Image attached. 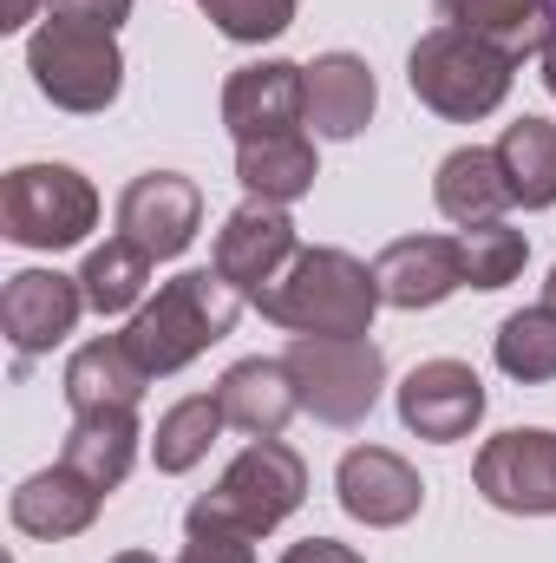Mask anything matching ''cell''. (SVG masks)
Returning <instances> with one entry per match:
<instances>
[{"label":"cell","instance_id":"cell-1","mask_svg":"<svg viewBox=\"0 0 556 563\" xmlns=\"http://www.w3.org/2000/svg\"><path fill=\"white\" fill-rule=\"evenodd\" d=\"M249 301L276 328L321 334V341H354V334H374L380 282H374L367 263H354L347 250H294V263L269 288H256Z\"/></svg>","mask_w":556,"mask_h":563},{"label":"cell","instance_id":"cell-2","mask_svg":"<svg viewBox=\"0 0 556 563\" xmlns=\"http://www.w3.org/2000/svg\"><path fill=\"white\" fill-rule=\"evenodd\" d=\"M308 498V465L294 445L281 439H249L230 472L184 511V531L190 538H269L281 518H294Z\"/></svg>","mask_w":556,"mask_h":563},{"label":"cell","instance_id":"cell-3","mask_svg":"<svg viewBox=\"0 0 556 563\" xmlns=\"http://www.w3.org/2000/svg\"><path fill=\"white\" fill-rule=\"evenodd\" d=\"M243 314V288L216 276V269H184L177 282L157 288V301H144L125 328V347L138 354V367L151 380L184 374L203 347H216Z\"/></svg>","mask_w":556,"mask_h":563},{"label":"cell","instance_id":"cell-4","mask_svg":"<svg viewBox=\"0 0 556 563\" xmlns=\"http://www.w3.org/2000/svg\"><path fill=\"white\" fill-rule=\"evenodd\" d=\"M511 66L518 59H504L491 40H478L465 26H432V33H419L413 59H407V86L425 112L471 125L511 99Z\"/></svg>","mask_w":556,"mask_h":563},{"label":"cell","instance_id":"cell-5","mask_svg":"<svg viewBox=\"0 0 556 563\" xmlns=\"http://www.w3.org/2000/svg\"><path fill=\"white\" fill-rule=\"evenodd\" d=\"M26 73L59 112H105L125 86V53L105 26L46 13L40 33L26 40Z\"/></svg>","mask_w":556,"mask_h":563},{"label":"cell","instance_id":"cell-6","mask_svg":"<svg viewBox=\"0 0 556 563\" xmlns=\"http://www.w3.org/2000/svg\"><path fill=\"white\" fill-rule=\"evenodd\" d=\"M281 367L301 394V413H314L321 426H360L380 407V387H387V354L367 334H354V341L294 334Z\"/></svg>","mask_w":556,"mask_h":563},{"label":"cell","instance_id":"cell-7","mask_svg":"<svg viewBox=\"0 0 556 563\" xmlns=\"http://www.w3.org/2000/svg\"><path fill=\"white\" fill-rule=\"evenodd\" d=\"M0 223L20 250H73L99 223V190L73 164H20L0 184Z\"/></svg>","mask_w":556,"mask_h":563},{"label":"cell","instance_id":"cell-8","mask_svg":"<svg viewBox=\"0 0 556 563\" xmlns=\"http://www.w3.org/2000/svg\"><path fill=\"white\" fill-rule=\"evenodd\" d=\"M471 485L485 505L518 511V518H556V432L551 426H511L478 445Z\"/></svg>","mask_w":556,"mask_h":563},{"label":"cell","instance_id":"cell-9","mask_svg":"<svg viewBox=\"0 0 556 563\" xmlns=\"http://www.w3.org/2000/svg\"><path fill=\"white\" fill-rule=\"evenodd\" d=\"M203 230V190L184 170H144L119 197V236H132L157 263L184 256Z\"/></svg>","mask_w":556,"mask_h":563},{"label":"cell","instance_id":"cell-10","mask_svg":"<svg viewBox=\"0 0 556 563\" xmlns=\"http://www.w3.org/2000/svg\"><path fill=\"white\" fill-rule=\"evenodd\" d=\"M334 492H341V511L354 525H367V531H400V525H413L419 505H425L419 472L400 452H387V445H354L341 459V472H334Z\"/></svg>","mask_w":556,"mask_h":563},{"label":"cell","instance_id":"cell-11","mask_svg":"<svg viewBox=\"0 0 556 563\" xmlns=\"http://www.w3.org/2000/svg\"><path fill=\"white\" fill-rule=\"evenodd\" d=\"M294 223H288V203H269V197H249L243 210H230L223 217V230H216V276L230 282V288H243V295H256V288H269V282L294 263Z\"/></svg>","mask_w":556,"mask_h":563},{"label":"cell","instance_id":"cell-12","mask_svg":"<svg viewBox=\"0 0 556 563\" xmlns=\"http://www.w3.org/2000/svg\"><path fill=\"white\" fill-rule=\"evenodd\" d=\"M478 420H485V380L465 361H419L400 380V426L419 432V439L452 445Z\"/></svg>","mask_w":556,"mask_h":563},{"label":"cell","instance_id":"cell-13","mask_svg":"<svg viewBox=\"0 0 556 563\" xmlns=\"http://www.w3.org/2000/svg\"><path fill=\"white\" fill-rule=\"evenodd\" d=\"M79 308H86V288L79 276H59V269H20L7 276V295H0V328L13 341L20 361L59 347L73 328H79Z\"/></svg>","mask_w":556,"mask_h":563},{"label":"cell","instance_id":"cell-14","mask_svg":"<svg viewBox=\"0 0 556 563\" xmlns=\"http://www.w3.org/2000/svg\"><path fill=\"white\" fill-rule=\"evenodd\" d=\"M308 119V92H301V66L288 59H256L236 66L223 86V125L243 139H269V132H301Z\"/></svg>","mask_w":556,"mask_h":563},{"label":"cell","instance_id":"cell-15","mask_svg":"<svg viewBox=\"0 0 556 563\" xmlns=\"http://www.w3.org/2000/svg\"><path fill=\"white\" fill-rule=\"evenodd\" d=\"M374 282H380V301L387 308H438L445 295L465 288V256H458V236H400L374 256Z\"/></svg>","mask_w":556,"mask_h":563},{"label":"cell","instance_id":"cell-16","mask_svg":"<svg viewBox=\"0 0 556 563\" xmlns=\"http://www.w3.org/2000/svg\"><path fill=\"white\" fill-rule=\"evenodd\" d=\"M99 505H105V492H99L92 478H79L73 465H46V472H33V478L7 498V518H13V531H26V538H40V544H59V538L92 531Z\"/></svg>","mask_w":556,"mask_h":563},{"label":"cell","instance_id":"cell-17","mask_svg":"<svg viewBox=\"0 0 556 563\" xmlns=\"http://www.w3.org/2000/svg\"><path fill=\"white\" fill-rule=\"evenodd\" d=\"M301 92H308V125L321 139H360L380 106V86L360 53H321L314 66H301Z\"/></svg>","mask_w":556,"mask_h":563},{"label":"cell","instance_id":"cell-18","mask_svg":"<svg viewBox=\"0 0 556 563\" xmlns=\"http://www.w3.org/2000/svg\"><path fill=\"white\" fill-rule=\"evenodd\" d=\"M216 407H223V420L236 426V432H249V439H281V426L301 413V394H294V380H288V367L281 361H236L223 380H216Z\"/></svg>","mask_w":556,"mask_h":563},{"label":"cell","instance_id":"cell-19","mask_svg":"<svg viewBox=\"0 0 556 563\" xmlns=\"http://www.w3.org/2000/svg\"><path fill=\"white\" fill-rule=\"evenodd\" d=\"M138 407H99V413H73V432L59 445V465H73L79 478H92L99 492H119L132 459H138Z\"/></svg>","mask_w":556,"mask_h":563},{"label":"cell","instance_id":"cell-20","mask_svg":"<svg viewBox=\"0 0 556 563\" xmlns=\"http://www.w3.org/2000/svg\"><path fill=\"white\" fill-rule=\"evenodd\" d=\"M445 26L491 40L504 59H531L556 40V0H438Z\"/></svg>","mask_w":556,"mask_h":563},{"label":"cell","instance_id":"cell-21","mask_svg":"<svg viewBox=\"0 0 556 563\" xmlns=\"http://www.w3.org/2000/svg\"><path fill=\"white\" fill-rule=\"evenodd\" d=\"M151 374L138 367V354L125 347V334H99L66 361V400L73 413H99V407H138Z\"/></svg>","mask_w":556,"mask_h":563},{"label":"cell","instance_id":"cell-22","mask_svg":"<svg viewBox=\"0 0 556 563\" xmlns=\"http://www.w3.org/2000/svg\"><path fill=\"white\" fill-rule=\"evenodd\" d=\"M432 203H438V217H452L458 230H471V223H498V210L511 203V184H504L498 151H485V144H458V151L438 164V177H432Z\"/></svg>","mask_w":556,"mask_h":563},{"label":"cell","instance_id":"cell-23","mask_svg":"<svg viewBox=\"0 0 556 563\" xmlns=\"http://www.w3.org/2000/svg\"><path fill=\"white\" fill-rule=\"evenodd\" d=\"M314 177H321V164H314V139L308 132H269V139L236 144V184L249 197L294 203V197L314 190Z\"/></svg>","mask_w":556,"mask_h":563},{"label":"cell","instance_id":"cell-24","mask_svg":"<svg viewBox=\"0 0 556 563\" xmlns=\"http://www.w3.org/2000/svg\"><path fill=\"white\" fill-rule=\"evenodd\" d=\"M151 269H157V256H151V250H138L132 236L99 243V250L86 256V269H79L86 308H92V314H138V308H144V288H151Z\"/></svg>","mask_w":556,"mask_h":563},{"label":"cell","instance_id":"cell-25","mask_svg":"<svg viewBox=\"0 0 556 563\" xmlns=\"http://www.w3.org/2000/svg\"><path fill=\"white\" fill-rule=\"evenodd\" d=\"M511 184V203L524 210H551L556 203V125L551 119H518L504 125V139L491 144Z\"/></svg>","mask_w":556,"mask_h":563},{"label":"cell","instance_id":"cell-26","mask_svg":"<svg viewBox=\"0 0 556 563\" xmlns=\"http://www.w3.org/2000/svg\"><path fill=\"white\" fill-rule=\"evenodd\" d=\"M223 407H216V394H190V400H177L157 432H151V465L157 472H190V465H203L210 459V445H216V432H223Z\"/></svg>","mask_w":556,"mask_h":563},{"label":"cell","instance_id":"cell-27","mask_svg":"<svg viewBox=\"0 0 556 563\" xmlns=\"http://www.w3.org/2000/svg\"><path fill=\"white\" fill-rule=\"evenodd\" d=\"M498 367L511 380H524V387L556 380V308L551 301L504 314V328H498Z\"/></svg>","mask_w":556,"mask_h":563},{"label":"cell","instance_id":"cell-28","mask_svg":"<svg viewBox=\"0 0 556 563\" xmlns=\"http://www.w3.org/2000/svg\"><path fill=\"white\" fill-rule=\"evenodd\" d=\"M458 256H465V288H504V282L524 276L531 243H524V230H511V223L498 217V223L458 230Z\"/></svg>","mask_w":556,"mask_h":563},{"label":"cell","instance_id":"cell-29","mask_svg":"<svg viewBox=\"0 0 556 563\" xmlns=\"http://www.w3.org/2000/svg\"><path fill=\"white\" fill-rule=\"evenodd\" d=\"M197 7L236 46H263V40H276V33L294 26V0H197Z\"/></svg>","mask_w":556,"mask_h":563},{"label":"cell","instance_id":"cell-30","mask_svg":"<svg viewBox=\"0 0 556 563\" xmlns=\"http://www.w3.org/2000/svg\"><path fill=\"white\" fill-rule=\"evenodd\" d=\"M53 13H66V20H86V26H105V33H119L125 20H132V0H46Z\"/></svg>","mask_w":556,"mask_h":563},{"label":"cell","instance_id":"cell-31","mask_svg":"<svg viewBox=\"0 0 556 563\" xmlns=\"http://www.w3.org/2000/svg\"><path fill=\"white\" fill-rule=\"evenodd\" d=\"M177 563H256L249 538H190Z\"/></svg>","mask_w":556,"mask_h":563},{"label":"cell","instance_id":"cell-32","mask_svg":"<svg viewBox=\"0 0 556 563\" xmlns=\"http://www.w3.org/2000/svg\"><path fill=\"white\" fill-rule=\"evenodd\" d=\"M281 563H367L360 551H347V544H334V538H301V544H288Z\"/></svg>","mask_w":556,"mask_h":563},{"label":"cell","instance_id":"cell-33","mask_svg":"<svg viewBox=\"0 0 556 563\" xmlns=\"http://www.w3.org/2000/svg\"><path fill=\"white\" fill-rule=\"evenodd\" d=\"M33 7H40V0H0V26H7V33H20V26L33 20Z\"/></svg>","mask_w":556,"mask_h":563},{"label":"cell","instance_id":"cell-34","mask_svg":"<svg viewBox=\"0 0 556 563\" xmlns=\"http://www.w3.org/2000/svg\"><path fill=\"white\" fill-rule=\"evenodd\" d=\"M537 59H544V86H551V99H556V40L537 53Z\"/></svg>","mask_w":556,"mask_h":563},{"label":"cell","instance_id":"cell-35","mask_svg":"<svg viewBox=\"0 0 556 563\" xmlns=\"http://www.w3.org/2000/svg\"><path fill=\"white\" fill-rule=\"evenodd\" d=\"M112 563H157V558H151V551H119Z\"/></svg>","mask_w":556,"mask_h":563},{"label":"cell","instance_id":"cell-36","mask_svg":"<svg viewBox=\"0 0 556 563\" xmlns=\"http://www.w3.org/2000/svg\"><path fill=\"white\" fill-rule=\"evenodd\" d=\"M544 301H551V308H556V269H551V282H544Z\"/></svg>","mask_w":556,"mask_h":563}]
</instances>
